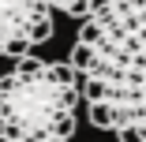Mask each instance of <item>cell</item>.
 Wrapping results in <instances>:
<instances>
[{"label":"cell","instance_id":"6da1fadb","mask_svg":"<svg viewBox=\"0 0 146 142\" xmlns=\"http://www.w3.org/2000/svg\"><path fill=\"white\" fill-rule=\"evenodd\" d=\"M68 64L90 124L120 142H146V0H98Z\"/></svg>","mask_w":146,"mask_h":142},{"label":"cell","instance_id":"8992f818","mask_svg":"<svg viewBox=\"0 0 146 142\" xmlns=\"http://www.w3.org/2000/svg\"><path fill=\"white\" fill-rule=\"evenodd\" d=\"M49 142H68V138H49Z\"/></svg>","mask_w":146,"mask_h":142},{"label":"cell","instance_id":"3957f363","mask_svg":"<svg viewBox=\"0 0 146 142\" xmlns=\"http://www.w3.org/2000/svg\"><path fill=\"white\" fill-rule=\"evenodd\" d=\"M52 38L49 0H0V56H30Z\"/></svg>","mask_w":146,"mask_h":142},{"label":"cell","instance_id":"7a4b0ae2","mask_svg":"<svg viewBox=\"0 0 146 142\" xmlns=\"http://www.w3.org/2000/svg\"><path fill=\"white\" fill-rule=\"evenodd\" d=\"M79 112V79L71 64L19 56L0 75V131L11 142L71 138Z\"/></svg>","mask_w":146,"mask_h":142},{"label":"cell","instance_id":"277c9868","mask_svg":"<svg viewBox=\"0 0 146 142\" xmlns=\"http://www.w3.org/2000/svg\"><path fill=\"white\" fill-rule=\"evenodd\" d=\"M94 4H98V0H49V8H52V11H64V15L79 19V22L94 11Z\"/></svg>","mask_w":146,"mask_h":142},{"label":"cell","instance_id":"5b68a950","mask_svg":"<svg viewBox=\"0 0 146 142\" xmlns=\"http://www.w3.org/2000/svg\"><path fill=\"white\" fill-rule=\"evenodd\" d=\"M0 142H11V138H8V135H4V131H0Z\"/></svg>","mask_w":146,"mask_h":142}]
</instances>
